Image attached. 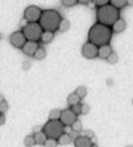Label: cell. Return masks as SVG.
<instances>
[{
	"instance_id": "cell-35",
	"label": "cell",
	"mask_w": 133,
	"mask_h": 147,
	"mask_svg": "<svg viewBox=\"0 0 133 147\" xmlns=\"http://www.w3.org/2000/svg\"><path fill=\"white\" fill-rule=\"evenodd\" d=\"M91 147H99V146H97L96 143H92V146H91Z\"/></svg>"
},
{
	"instance_id": "cell-20",
	"label": "cell",
	"mask_w": 133,
	"mask_h": 147,
	"mask_svg": "<svg viewBox=\"0 0 133 147\" xmlns=\"http://www.w3.org/2000/svg\"><path fill=\"white\" fill-rule=\"evenodd\" d=\"M24 146H25V147H33V146H36V143H35L33 134H31V135H27L25 138H24Z\"/></svg>"
},
{
	"instance_id": "cell-15",
	"label": "cell",
	"mask_w": 133,
	"mask_h": 147,
	"mask_svg": "<svg viewBox=\"0 0 133 147\" xmlns=\"http://www.w3.org/2000/svg\"><path fill=\"white\" fill-rule=\"evenodd\" d=\"M55 39V32H49V31H43V35L40 38V42L44 44H48Z\"/></svg>"
},
{
	"instance_id": "cell-26",
	"label": "cell",
	"mask_w": 133,
	"mask_h": 147,
	"mask_svg": "<svg viewBox=\"0 0 133 147\" xmlns=\"http://www.w3.org/2000/svg\"><path fill=\"white\" fill-rule=\"evenodd\" d=\"M106 60H108V63H110V64H116V63H117V60H118L117 54H116V52H112V54L106 58Z\"/></svg>"
},
{
	"instance_id": "cell-31",
	"label": "cell",
	"mask_w": 133,
	"mask_h": 147,
	"mask_svg": "<svg viewBox=\"0 0 133 147\" xmlns=\"http://www.w3.org/2000/svg\"><path fill=\"white\" fill-rule=\"evenodd\" d=\"M81 106H83V114H87L89 111V106L85 105V103H81Z\"/></svg>"
},
{
	"instance_id": "cell-25",
	"label": "cell",
	"mask_w": 133,
	"mask_h": 147,
	"mask_svg": "<svg viewBox=\"0 0 133 147\" xmlns=\"http://www.w3.org/2000/svg\"><path fill=\"white\" fill-rule=\"evenodd\" d=\"M69 109L72 110V112L75 114V115H81L83 114V106H81V103H79V105H75V106H71Z\"/></svg>"
},
{
	"instance_id": "cell-28",
	"label": "cell",
	"mask_w": 133,
	"mask_h": 147,
	"mask_svg": "<svg viewBox=\"0 0 133 147\" xmlns=\"http://www.w3.org/2000/svg\"><path fill=\"white\" fill-rule=\"evenodd\" d=\"M8 103H7V100H3V102H0V112L1 114H5L7 112V110H8Z\"/></svg>"
},
{
	"instance_id": "cell-33",
	"label": "cell",
	"mask_w": 133,
	"mask_h": 147,
	"mask_svg": "<svg viewBox=\"0 0 133 147\" xmlns=\"http://www.w3.org/2000/svg\"><path fill=\"white\" fill-rule=\"evenodd\" d=\"M3 100H5V99H4V96L1 95V94H0V102H3Z\"/></svg>"
},
{
	"instance_id": "cell-39",
	"label": "cell",
	"mask_w": 133,
	"mask_h": 147,
	"mask_svg": "<svg viewBox=\"0 0 133 147\" xmlns=\"http://www.w3.org/2000/svg\"><path fill=\"white\" fill-rule=\"evenodd\" d=\"M0 115H1V112H0Z\"/></svg>"
},
{
	"instance_id": "cell-23",
	"label": "cell",
	"mask_w": 133,
	"mask_h": 147,
	"mask_svg": "<svg viewBox=\"0 0 133 147\" xmlns=\"http://www.w3.org/2000/svg\"><path fill=\"white\" fill-rule=\"evenodd\" d=\"M71 128H72V131H73V132L79 134V132L83 131V123H81V122H80V120L77 119L76 122H75V123H73L72 126H71Z\"/></svg>"
},
{
	"instance_id": "cell-21",
	"label": "cell",
	"mask_w": 133,
	"mask_h": 147,
	"mask_svg": "<svg viewBox=\"0 0 133 147\" xmlns=\"http://www.w3.org/2000/svg\"><path fill=\"white\" fill-rule=\"evenodd\" d=\"M47 56V51L43 48V47H40L37 51H36V54H35L33 58L36 59V60H43V59Z\"/></svg>"
},
{
	"instance_id": "cell-18",
	"label": "cell",
	"mask_w": 133,
	"mask_h": 147,
	"mask_svg": "<svg viewBox=\"0 0 133 147\" xmlns=\"http://www.w3.org/2000/svg\"><path fill=\"white\" fill-rule=\"evenodd\" d=\"M67 103H68L69 106H75V105L81 103V99H80V98L77 96L75 92H72V94H69L68 98H67Z\"/></svg>"
},
{
	"instance_id": "cell-22",
	"label": "cell",
	"mask_w": 133,
	"mask_h": 147,
	"mask_svg": "<svg viewBox=\"0 0 133 147\" xmlns=\"http://www.w3.org/2000/svg\"><path fill=\"white\" fill-rule=\"evenodd\" d=\"M60 114H61V110H59V109L51 110V112H49V120H59V119H60Z\"/></svg>"
},
{
	"instance_id": "cell-12",
	"label": "cell",
	"mask_w": 133,
	"mask_h": 147,
	"mask_svg": "<svg viewBox=\"0 0 133 147\" xmlns=\"http://www.w3.org/2000/svg\"><path fill=\"white\" fill-rule=\"evenodd\" d=\"M112 32L113 34H121L122 31H125V28H126V22L122 18H120V19L116 22V23L112 26Z\"/></svg>"
},
{
	"instance_id": "cell-2",
	"label": "cell",
	"mask_w": 133,
	"mask_h": 147,
	"mask_svg": "<svg viewBox=\"0 0 133 147\" xmlns=\"http://www.w3.org/2000/svg\"><path fill=\"white\" fill-rule=\"evenodd\" d=\"M61 20V13L56 9H43L39 24L41 27L43 31H49V32H55L59 30Z\"/></svg>"
},
{
	"instance_id": "cell-5",
	"label": "cell",
	"mask_w": 133,
	"mask_h": 147,
	"mask_svg": "<svg viewBox=\"0 0 133 147\" xmlns=\"http://www.w3.org/2000/svg\"><path fill=\"white\" fill-rule=\"evenodd\" d=\"M23 34L28 42H40V38L43 35V30L39 23H27L23 27Z\"/></svg>"
},
{
	"instance_id": "cell-13",
	"label": "cell",
	"mask_w": 133,
	"mask_h": 147,
	"mask_svg": "<svg viewBox=\"0 0 133 147\" xmlns=\"http://www.w3.org/2000/svg\"><path fill=\"white\" fill-rule=\"evenodd\" d=\"M112 52H113V51H112L110 44H108V46H103V47H99V54H97V58L106 59L110 54H112Z\"/></svg>"
},
{
	"instance_id": "cell-8",
	"label": "cell",
	"mask_w": 133,
	"mask_h": 147,
	"mask_svg": "<svg viewBox=\"0 0 133 147\" xmlns=\"http://www.w3.org/2000/svg\"><path fill=\"white\" fill-rule=\"evenodd\" d=\"M59 120L64 124L65 127H67V126H72V124L77 120V115H75L71 109H64V110H61L60 119Z\"/></svg>"
},
{
	"instance_id": "cell-17",
	"label": "cell",
	"mask_w": 133,
	"mask_h": 147,
	"mask_svg": "<svg viewBox=\"0 0 133 147\" xmlns=\"http://www.w3.org/2000/svg\"><path fill=\"white\" fill-rule=\"evenodd\" d=\"M109 3L112 4V5H113L116 9H118V11H120V9H122V8H125L126 5L129 4L128 1H126V0H110Z\"/></svg>"
},
{
	"instance_id": "cell-29",
	"label": "cell",
	"mask_w": 133,
	"mask_h": 147,
	"mask_svg": "<svg viewBox=\"0 0 133 147\" xmlns=\"http://www.w3.org/2000/svg\"><path fill=\"white\" fill-rule=\"evenodd\" d=\"M57 146H59V143L55 139H47L45 144H44V147H57Z\"/></svg>"
},
{
	"instance_id": "cell-4",
	"label": "cell",
	"mask_w": 133,
	"mask_h": 147,
	"mask_svg": "<svg viewBox=\"0 0 133 147\" xmlns=\"http://www.w3.org/2000/svg\"><path fill=\"white\" fill-rule=\"evenodd\" d=\"M41 131L47 136V139H55L57 140L65 132V126L60 120H48L43 126Z\"/></svg>"
},
{
	"instance_id": "cell-32",
	"label": "cell",
	"mask_w": 133,
	"mask_h": 147,
	"mask_svg": "<svg viewBox=\"0 0 133 147\" xmlns=\"http://www.w3.org/2000/svg\"><path fill=\"white\" fill-rule=\"evenodd\" d=\"M5 123V115H4V114H1V115H0V126H1V124H4Z\"/></svg>"
},
{
	"instance_id": "cell-37",
	"label": "cell",
	"mask_w": 133,
	"mask_h": 147,
	"mask_svg": "<svg viewBox=\"0 0 133 147\" xmlns=\"http://www.w3.org/2000/svg\"><path fill=\"white\" fill-rule=\"evenodd\" d=\"M132 106H133V99H132Z\"/></svg>"
},
{
	"instance_id": "cell-1",
	"label": "cell",
	"mask_w": 133,
	"mask_h": 147,
	"mask_svg": "<svg viewBox=\"0 0 133 147\" xmlns=\"http://www.w3.org/2000/svg\"><path fill=\"white\" fill-rule=\"evenodd\" d=\"M112 28L103 26L100 23H95L89 28V32H88V42L95 44L96 47H103V46H108L110 43V39H112Z\"/></svg>"
},
{
	"instance_id": "cell-9",
	"label": "cell",
	"mask_w": 133,
	"mask_h": 147,
	"mask_svg": "<svg viewBox=\"0 0 133 147\" xmlns=\"http://www.w3.org/2000/svg\"><path fill=\"white\" fill-rule=\"evenodd\" d=\"M81 54H83L84 58L87 59H95L97 58V54H99V47H96L95 44L87 42L84 43V46L81 47Z\"/></svg>"
},
{
	"instance_id": "cell-24",
	"label": "cell",
	"mask_w": 133,
	"mask_h": 147,
	"mask_svg": "<svg viewBox=\"0 0 133 147\" xmlns=\"http://www.w3.org/2000/svg\"><path fill=\"white\" fill-rule=\"evenodd\" d=\"M69 22L67 19H63L61 20V23H60V26H59V30L57 31H60V32H65V31H68V28H69Z\"/></svg>"
},
{
	"instance_id": "cell-11",
	"label": "cell",
	"mask_w": 133,
	"mask_h": 147,
	"mask_svg": "<svg viewBox=\"0 0 133 147\" xmlns=\"http://www.w3.org/2000/svg\"><path fill=\"white\" fill-rule=\"evenodd\" d=\"M73 144H75V147H91L92 140L84 135H79L73 139Z\"/></svg>"
},
{
	"instance_id": "cell-10",
	"label": "cell",
	"mask_w": 133,
	"mask_h": 147,
	"mask_svg": "<svg viewBox=\"0 0 133 147\" xmlns=\"http://www.w3.org/2000/svg\"><path fill=\"white\" fill-rule=\"evenodd\" d=\"M39 48H40V46H39L37 42H28L27 40V43L24 44L21 51H23V54H25L27 56H35V54H36V51Z\"/></svg>"
},
{
	"instance_id": "cell-30",
	"label": "cell",
	"mask_w": 133,
	"mask_h": 147,
	"mask_svg": "<svg viewBox=\"0 0 133 147\" xmlns=\"http://www.w3.org/2000/svg\"><path fill=\"white\" fill-rule=\"evenodd\" d=\"M108 3H109L108 0H95V1H93V4H95L97 8L103 7V5H105V4H108Z\"/></svg>"
},
{
	"instance_id": "cell-34",
	"label": "cell",
	"mask_w": 133,
	"mask_h": 147,
	"mask_svg": "<svg viewBox=\"0 0 133 147\" xmlns=\"http://www.w3.org/2000/svg\"><path fill=\"white\" fill-rule=\"evenodd\" d=\"M79 4H89V1H79Z\"/></svg>"
},
{
	"instance_id": "cell-38",
	"label": "cell",
	"mask_w": 133,
	"mask_h": 147,
	"mask_svg": "<svg viewBox=\"0 0 133 147\" xmlns=\"http://www.w3.org/2000/svg\"><path fill=\"white\" fill-rule=\"evenodd\" d=\"M126 147H133V146H126Z\"/></svg>"
},
{
	"instance_id": "cell-19",
	"label": "cell",
	"mask_w": 133,
	"mask_h": 147,
	"mask_svg": "<svg viewBox=\"0 0 133 147\" xmlns=\"http://www.w3.org/2000/svg\"><path fill=\"white\" fill-rule=\"evenodd\" d=\"M75 94H76L80 99H84V98L87 96L88 90H87V87H85V86H79V87L75 90Z\"/></svg>"
},
{
	"instance_id": "cell-7",
	"label": "cell",
	"mask_w": 133,
	"mask_h": 147,
	"mask_svg": "<svg viewBox=\"0 0 133 147\" xmlns=\"http://www.w3.org/2000/svg\"><path fill=\"white\" fill-rule=\"evenodd\" d=\"M9 43L12 44V47H15V48H23L24 44L27 43V39L24 36L23 31L20 30V31H15L12 32L11 35H9Z\"/></svg>"
},
{
	"instance_id": "cell-3",
	"label": "cell",
	"mask_w": 133,
	"mask_h": 147,
	"mask_svg": "<svg viewBox=\"0 0 133 147\" xmlns=\"http://www.w3.org/2000/svg\"><path fill=\"white\" fill-rule=\"evenodd\" d=\"M96 23H100L106 27H112L118 19H120V11L112 5L110 3L105 4L103 7L97 8L96 11Z\"/></svg>"
},
{
	"instance_id": "cell-36",
	"label": "cell",
	"mask_w": 133,
	"mask_h": 147,
	"mask_svg": "<svg viewBox=\"0 0 133 147\" xmlns=\"http://www.w3.org/2000/svg\"><path fill=\"white\" fill-rule=\"evenodd\" d=\"M1 39H3V35H1V32H0V40H1Z\"/></svg>"
},
{
	"instance_id": "cell-6",
	"label": "cell",
	"mask_w": 133,
	"mask_h": 147,
	"mask_svg": "<svg viewBox=\"0 0 133 147\" xmlns=\"http://www.w3.org/2000/svg\"><path fill=\"white\" fill-rule=\"evenodd\" d=\"M43 9L37 5H28L24 9V20L27 23H39Z\"/></svg>"
},
{
	"instance_id": "cell-16",
	"label": "cell",
	"mask_w": 133,
	"mask_h": 147,
	"mask_svg": "<svg viewBox=\"0 0 133 147\" xmlns=\"http://www.w3.org/2000/svg\"><path fill=\"white\" fill-rule=\"evenodd\" d=\"M72 142V136H71V134L69 132H64L63 135L57 139V143L60 144V146H65V144H69Z\"/></svg>"
},
{
	"instance_id": "cell-14",
	"label": "cell",
	"mask_w": 133,
	"mask_h": 147,
	"mask_svg": "<svg viewBox=\"0 0 133 147\" xmlns=\"http://www.w3.org/2000/svg\"><path fill=\"white\" fill-rule=\"evenodd\" d=\"M33 138H35V143L39 144V146H44L47 142V136L44 135V132L41 130H39L33 134Z\"/></svg>"
},
{
	"instance_id": "cell-27",
	"label": "cell",
	"mask_w": 133,
	"mask_h": 147,
	"mask_svg": "<svg viewBox=\"0 0 133 147\" xmlns=\"http://www.w3.org/2000/svg\"><path fill=\"white\" fill-rule=\"evenodd\" d=\"M61 4L64 7H73V5L79 4V1L77 0H61Z\"/></svg>"
}]
</instances>
